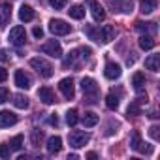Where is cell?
Here are the masks:
<instances>
[{
	"label": "cell",
	"instance_id": "d590c367",
	"mask_svg": "<svg viewBox=\"0 0 160 160\" xmlns=\"http://www.w3.org/2000/svg\"><path fill=\"white\" fill-rule=\"evenodd\" d=\"M8 98H10V91L6 87H0V104H4Z\"/></svg>",
	"mask_w": 160,
	"mask_h": 160
},
{
	"label": "cell",
	"instance_id": "30bf717a",
	"mask_svg": "<svg viewBox=\"0 0 160 160\" xmlns=\"http://www.w3.org/2000/svg\"><path fill=\"white\" fill-rule=\"evenodd\" d=\"M121 66L117 64V62H108L106 64V70H104V75L108 77V79H117V77H121Z\"/></svg>",
	"mask_w": 160,
	"mask_h": 160
},
{
	"label": "cell",
	"instance_id": "60d3db41",
	"mask_svg": "<svg viewBox=\"0 0 160 160\" xmlns=\"http://www.w3.org/2000/svg\"><path fill=\"white\" fill-rule=\"evenodd\" d=\"M0 60H8V55H6V51H0Z\"/></svg>",
	"mask_w": 160,
	"mask_h": 160
},
{
	"label": "cell",
	"instance_id": "ac0fdd59",
	"mask_svg": "<svg viewBox=\"0 0 160 160\" xmlns=\"http://www.w3.org/2000/svg\"><path fill=\"white\" fill-rule=\"evenodd\" d=\"M19 19L23 21V23H28V21H32L34 19V10L30 8V6H21V10H19Z\"/></svg>",
	"mask_w": 160,
	"mask_h": 160
},
{
	"label": "cell",
	"instance_id": "6da1fadb",
	"mask_svg": "<svg viewBox=\"0 0 160 160\" xmlns=\"http://www.w3.org/2000/svg\"><path fill=\"white\" fill-rule=\"evenodd\" d=\"M30 66H32L42 77H45V79H49V77L55 73V68L51 66V62H47V60L42 58V57H34V58H30Z\"/></svg>",
	"mask_w": 160,
	"mask_h": 160
},
{
	"label": "cell",
	"instance_id": "8fae6325",
	"mask_svg": "<svg viewBox=\"0 0 160 160\" xmlns=\"http://www.w3.org/2000/svg\"><path fill=\"white\" fill-rule=\"evenodd\" d=\"M12 19V6L10 4H0V28H4Z\"/></svg>",
	"mask_w": 160,
	"mask_h": 160
},
{
	"label": "cell",
	"instance_id": "ffe728a7",
	"mask_svg": "<svg viewBox=\"0 0 160 160\" xmlns=\"http://www.w3.org/2000/svg\"><path fill=\"white\" fill-rule=\"evenodd\" d=\"M85 34H87L92 42H102V38H100V30H98L94 25H85Z\"/></svg>",
	"mask_w": 160,
	"mask_h": 160
},
{
	"label": "cell",
	"instance_id": "7402d4cb",
	"mask_svg": "<svg viewBox=\"0 0 160 160\" xmlns=\"http://www.w3.org/2000/svg\"><path fill=\"white\" fill-rule=\"evenodd\" d=\"M139 47H141L143 51H147V49H152V47H154V40H152V36H149V34H143V36L139 38Z\"/></svg>",
	"mask_w": 160,
	"mask_h": 160
},
{
	"label": "cell",
	"instance_id": "5bb4252c",
	"mask_svg": "<svg viewBox=\"0 0 160 160\" xmlns=\"http://www.w3.org/2000/svg\"><path fill=\"white\" fill-rule=\"evenodd\" d=\"M15 85L19 89H28L30 87V77L23 72V70H17L15 72Z\"/></svg>",
	"mask_w": 160,
	"mask_h": 160
},
{
	"label": "cell",
	"instance_id": "83f0119b",
	"mask_svg": "<svg viewBox=\"0 0 160 160\" xmlns=\"http://www.w3.org/2000/svg\"><path fill=\"white\" fill-rule=\"evenodd\" d=\"M126 115H128V117H138V115H141L139 104H138V102H132V104L128 106V109H126Z\"/></svg>",
	"mask_w": 160,
	"mask_h": 160
},
{
	"label": "cell",
	"instance_id": "3957f363",
	"mask_svg": "<svg viewBox=\"0 0 160 160\" xmlns=\"http://www.w3.org/2000/svg\"><path fill=\"white\" fill-rule=\"evenodd\" d=\"M8 40H10V43L15 45V47L25 45V42H27V32H25V28H23L21 25L13 27V28L10 30V34H8Z\"/></svg>",
	"mask_w": 160,
	"mask_h": 160
},
{
	"label": "cell",
	"instance_id": "7c38bea8",
	"mask_svg": "<svg viewBox=\"0 0 160 160\" xmlns=\"http://www.w3.org/2000/svg\"><path fill=\"white\" fill-rule=\"evenodd\" d=\"M38 96H40V100H42L43 104H55V102H57L55 92H53L49 87H42V89L38 91Z\"/></svg>",
	"mask_w": 160,
	"mask_h": 160
},
{
	"label": "cell",
	"instance_id": "4fadbf2b",
	"mask_svg": "<svg viewBox=\"0 0 160 160\" xmlns=\"http://www.w3.org/2000/svg\"><path fill=\"white\" fill-rule=\"evenodd\" d=\"M91 13H92L94 21H104L106 19V12L100 6V2H96V0H91Z\"/></svg>",
	"mask_w": 160,
	"mask_h": 160
},
{
	"label": "cell",
	"instance_id": "9c48e42d",
	"mask_svg": "<svg viewBox=\"0 0 160 160\" xmlns=\"http://www.w3.org/2000/svg\"><path fill=\"white\" fill-rule=\"evenodd\" d=\"M111 8H113V12H119V13H130L132 12V0H113Z\"/></svg>",
	"mask_w": 160,
	"mask_h": 160
},
{
	"label": "cell",
	"instance_id": "b9f144b4",
	"mask_svg": "<svg viewBox=\"0 0 160 160\" xmlns=\"http://www.w3.org/2000/svg\"><path fill=\"white\" fill-rule=\"evenodd\" d=\"M96 156H98V154H96V152H92V151H91V152H87V158H96Z\"/></svg>",
	"mask_w": 160,
	"mask_h": 160
},
{
	"label": "cell",
	"instance_id": "8992f818",
	"mask_svg": "<svg viewBox=\"0 0 160 160\" xmlns=\"http://www.w3.org/2000/svg\"><path fill=\"white\" fill-rule=\"evenodd\" d=\"M49 30H51L55 36H64V34H68V32L72 30V27H70L66 21H62V19H51V21H49Z\"/></svg>",
	"mask_w": 160,
	"mask_h": 160
},
{
	"label": "cell",
	"instance_id": "4dcf8cb0",
	"mask_svg": "<svg viewBox=\"0 0 160 160\" xmlns=\"http://www.w3.org/2000/svg\"><path fill=\"white\" fill-rule=\"evenodd\" d=\"M79 57H81V55H79V51H77V49H75V51H70V53H68V57H66V60H64V66L75 64V60H77Z\"/></svg>",
	"mask_w": 160,
	"mask_h": 160
},
{
	"label": "cell",
	"instance_id": "d6a6232c",
	"mask_svg": "<svg viewBox=\"0 0 160 160\" xmlns=\"http://www.w3.org/2000/svg\"><path fill=\"white\" fill-rule=\"evenodd\" d=\"M10 154H12V149H10V145H6V143H0V158H10Z\"/></svg>",
	"mask_w": 160,
	"mask_h": 160
},
{
	"label": "cell",
	"instance_id": "484cf974",
	"mask_svg": "<svg viewBox=\"0 0 160 160\" xmlns=\"http://www.w3.org/2000/svg\"><path fill=\"white\" fill-rule=\"evenodd\" d=\"M106 106H108L109 109H117V108H119V96H117L115 92H109V94L106 96Z\"/></svg>",
	"mask_w": 160,
	"mask_h": 160
},
{
	"label": "cell",
	"instance_id": "5b68a950",
	"mask_svg": "<svg viewBox=\"0 0 160 160\" xmlns=\"http://www.w3.org/2000/svg\"><path fill=\"white\" fill-rule=\"evenodd\" d=\"M81 89H83V92L85 94H89L91 96V104H94L96 100V92H98V85H96V81H94V79L92 77H83V81H81Z\"/></svg>",
	"mask_w": 160,
	"mask_h": 160
},
{
	"label": "cell",
	"instance_id": "d4e9b609",
	"mask_svg": "<svg viewBox=\"0 0 160 160\" xmlns=\"http://www.w3.org/2000/svg\"><path fill=\"white\" fill-rule=\"evenodd\" d=\"M13 106L19 108V109H27L28 108V98L23 96V94H15L13 96Z\"/></svg>",
	"mask_w": 160,
	"mask_h": 160
},
{
	"label": "cell",
	"instance_id": "f1b7e54d",
	"mask_svg": "<svg viewBox=\"0 0 160 160\" xmlns=\"http://www.w3.org/2000/svg\"><path fill=\"white\" fill-rule=\"evenodd\" d=\"M77 121H79V117H77V109H70V111L66 113V122H68L70 126H75Z\"/></svg>",
	"mask_w": 160,
	"mask_h": 160
},
{
	"label": "cell",
	"instance_id": "e0dca14e",
	"mask_svg": "<svg viewBox=\"0 0 160 160\" xmlns=\"http://www.w3.org/2000/svg\"><path fill=\"white\" fill-rule=\"evenodd\" d=\"M145 68L151 72H158L160 70V55H151L145 58Z\"/></svg>",
	"mask_w": 160,
	"mask_h": 160
},
{
	"label": "cell",
	"instance_id": "ab89813d",
	"mask_svg": "<svg viewBox=\"0 0 160 160\" xmlns=\"http://www.w3.org/2000/svg\"><path fill=\"white\" fill-rule=\"evenodd\" d=\"M49 124H53V126H57V124H58V117H57L55 113L49 117Z\"/></svg>",
	"mask_w": 160,
	"mask_h": 160
},
{
	"label": "cell",
	"instance_id": "4316f807",
	"mask_svg": "<svg viewBox=\"0 0 160 160\" xmlns=\"http://www.w3.org/2000/svg\"><path fill=\"white\" fill-rule=\"evenodd\" d=\"M42 139H43V132H42V130H38V128H34V130H32V136H30L32 145H34V147H40Z\"/></svg>",
	"mask_w": 160,
	"mask_h": 160
},
{
	"label": "cell",
	"instance_id": "44dd1931",
	"mask_svg": "<svg viewBox=\"0 0 160 160\" xmlns=\"http://www.w3.org/2000/svg\"><path fill=\"white\" fill-rule=\"evenodd\" d=\"M132 85H134L136 91H141V89H143V85H145V75H143L141 72H136V73L132 75Z\"/></svg>",
	"mask_w": 160,
	"mask_h": 160
},
{
	"label": "cell",
	"instance_id": "603a6c76",
	"mask_svg": "<svg viewBox=\"0 0 160 160\" xmlns=\"http://www.w3.org/2000/svg\"><path fill=\"white\" fill-rule=\"evenodd\" d=\"M139 6H141V12L143 13H152L156 10V0H141Z\"/></svg>",
	"mask_w": 160,
	"mask_h": 160
},
{
	"label": "cell",
	"instance_id": "277c9868",
	"mask_svg": "<svg viewBox=\"0 0 160 160\" xmlns=\"http://www.w3.org/2000/svg\"><path fill=\"white\" fill-rule=\"evenodd\" d=\"M40 51H42L43 55L53 57V58H60V57H62V47H60V43H58L57 40H49V42H45V43L40 47Z\"/></svg>",
	"mask_w": 160,
	"mask_h": 160
},
{
	"label": "cell",
	"instance_id": "cb8c5ba5",
	"mask_svg": "<svg viewBox=\"0 0 160 160\" xmlns=\"http://www.w3.org/2000/svg\"><path fill=\"white\" fill-rule=\"evenodd\" d=\"M83 124L89 126V128H91V126H96V124H98V115L92 113V111L85 113V115H83Z\"/></svg>",
	"mask_w": 160,
	"mask_h": 160
},
{
	"label": "cell",
	"instance_id": "f546056e",
	"mask_svg": "<svg viewBox=\"0 0 160 160\" xmlns=\"http://www.w3.org/2000/svg\"><path fill=\"white\" fill-rule=\"evenodd\" d=\"M10 149L12 151H21L23 149V136L19 134V136H15V138H12V141H10Z\"/></svg>",
	"mask_w": 160,
	"mask_h": 160
},
{
	"label": "cell",
	"instance_id": "f35d334b",
	"mask_svg": "<svg viewBox=\"0 0 160 160\" xmlns=\"http://www.w3.org/2000/svg\"><path fill=\"white\" fill-rule=\"evenodd\" d=\"M32 34H34L36 38H42V36H43V30H42L40 27H34V30H32Z\"/></svg>",
	"mask_w": 160,
	"mask_h": 160
},
{
	"label": "cell",
	"instance_id": "7a4b0ae2",
	"mask_svg": "<svg viewBox=\"0 0 160 160\" xmlns=\"http://www.w3.org/2000/svg\"><path fill=\"white\" fill-rule=\"evenodd\" d=\"M91 139V134L89 132H81V130H73L70 136H68V141L73 149H79V147H85Z\"/></svg>",
	"mask_w": 160,
	"mask_h": 160
},
{
	"label": "cell",
	"instance_id": "74e56055",
	"mask_svg": "<svg viewBox=\"0 0 160 160\" xmlns=\"http://www.w3.org/2000/svg\"><path fill=\"white\" fill-rule=\"evenodd\" d=\"M8 79V70L6 68H0V83H4Z\"/></svg>",
	"mask_w": 160,
	"mask_h": 160
},
{
	"label": "cell",
	"instance_id": "9a60e30c",
	"mask_svg": "<svg viewBox=\"0 0 160 160\" xmlns=\"http://www.w3.org/2000/svg\"><path fill=\"white\" fill-rule=\"evenodd\" d=\"M60 149H62V139L58 136H51L47 139V151L51 154H57V152H60Z\"/></svg>",
	"mask_w": 160,
	"mask_h": 160
},
{
	"label": "cell",
	"instance_id": "d6986e66",
	"mask_svg": "<svg viewBox=\"0 0 160 160\" xmlns=\"http://www.w3.org/2000/svg\"><path fill=\"white\" fill-rule=\"evenodd\" d=\"M68 13H70L72 19H83V17H85V8H83L81 4H73V6L68 10Z\"/></svg>",
	"mask_w": 160,
	"mask_h": 160
},
{
	"label": "cell",
	"instance_id": "1f68e13d",
	"mask_svg": "<svg viewBox=\"0 0 160 160\" xmlns=\"http://www.w3.org/2000/svg\"><path fill=\"white\" fill-rule=\"evenodd\" d=\"M141 145V136H139V132H134L132 134V141H130V147L134 149V151H138V147Z\"/></svg>",
	"mask_w": 160,
	"mask_h": 160
},
{
	"label": "cell",
	"instance_id": "52a82bcc",
	"mask_svg": "<svg viewBox=\"0 0 160 160\" xmlns=\"http://www.w3.org/2000/svg\"><path fill=\"white\" fill-rule=\"evenodd\" d=\"M58 89H60V92L64 94V98H68V100H72V98L75 96V87H73V79H72V77L60 79Z\"/></svg>",
	"mask_w": 160,
	"mask_h": 160
},
{
	"label": "cell",
	"instance_id": "2e32d148",
	"mask_svg": "<svg viewBox=\"0 0 160 160\" xmlns=\"http://www.w3.org/2000/svg\"><path fill=\"white\" fill-rule=\"evenodd\" d=\"M100 38H102V42H104V43L113 42V40H115V28H113L111 25H104V27H102V30H100Z\"/></svg>",
	"mask_w": 160,
	"mask_h": 160
},
{
	"label": "cell",
	"instance_id": "e575fe53",
	"mask_svg": "<svg viewBox=\"0 0 160 160\" xmlns=\"http://www.w3.org/2000/svg\"><path fill=\"white\" fill-rule=\"evenodd\" d=\"M158 130H160V128H158L156 124H152V126L149 128V136H151L152 139H160V132H158Z\"/></svg>",
	"mask_w": 160,
	"mask_h": 160
},
{
	"label": "cell",
	"instance_id": "836d02e7",
	"mask_svg": "<svg viewBox=\"0 0 160 160\" xmlns=\"http://www.w3.org/2000/svg\"><path fill=\"white\" fill-rule=\"evenodd\" d=\"M49 4H51V8H55V10H62V8L68 4V0H49Z\"/></svg>",
	"mask_w": 160,
	"mask_h": 160
},
{
	"label": "cell",
	"instance_id": "8d00e7d4",
	"mask_svg": "<svg viewBox=\"0 0 160 160\" xmlns=\"http://www.w3.org/2000/svg\"><path fill=\"white\" fill-rule=\"evenodd\" d=\"M136 28H138L139 32H143V30L147 32V30L151 28V23H143V21H138V23H136Z\"/></svg>",
	"mask_w": 160,
	"mask_h": 160
},
{
	"label": "cell",
	"instance_id": "ba28073f",
	"mask_svg": "<svg viewBox=\"0 0 160 160\" xmlns=\"http://www.w3.org/2000/svg\"><path fill=\"white\" fill-rule=\"evenodd\" d=\"M17 122V115L12 113L10 109H4L0 111V128H8V126H13Z\"/></svg>",
	"mask_w": 160,
	"mask_h": 160
}]
</instances>
